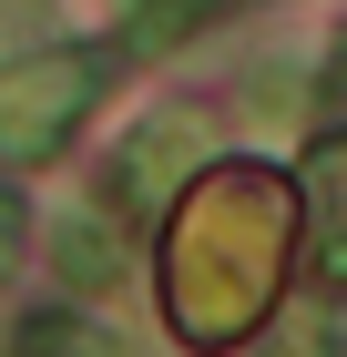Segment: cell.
Wrapping results in <instances>:
<instances>
[{
  "mask_svg": "<svg viewBox=\"0 0 347 357\" xmlns=\"http://www.w3.org/2000/svg\"><path fill=\"white\" fill-rule=\"evenodd\" d=\"M327 102H337V123H347V52H337V72H327Z\"/></svg>",
  "mask_w": 347,
  "mask_h": 357,
  "instance_id": "cell-7",
  "label": "cell"
},
{
  "mask_svg": "<svg viewBox=\"0 0 347 357\" xmlns=\"http://www.w3.org/2000/svg\"><path fill=\"white\" fill-rule=\"evenodd\" d=\"M214 21H225V0H154L123 41H133V52H163V41H194V31H214Z\"/></svg>",
  "mask_w": 347,
  "mask_h": 357,
  "instance_id": "cell-4",
  "label": "cell"
},
{
  "mask_svg": "<svg viewBox=\"0 0 347 357\" xmlns=\"http://www.w3.org/2000/svg\"><path fill=\"white\" fill-rule=\"evenodd\" d=\"M266 357H327V337H317V327H286V337H276Z\"/></svg>",
  "mask_w": 347,
  "mask_h": 357,
  "instance_id": "cell-6",
  "label": "cell"
},
{
  "mask_svg": "<svg viewBox=\"0 0 347 357\" xmlns=\"http://www.w3.org/2000/svg\"><path fill=\"white\" fill-rule=\"evenodd\" d=\"M103 92V52H10L0 61V153L10 164H41L82 133V112Z\"/></svg>",
  "mask_w": 347,
  "mask_h": 357,
  "instance_id": "cell-1",
  "label": "cell"
},
{
  "mask_svg": "<svg viewBox=\"0 0 347 357\" xmlns=\"http://www.w3.org/2000/svg\"><path fill=\"white\" fill-rule=\"evenodd\" d=\"M41 31H52V0H0V61H10V52H31Z\"/></svg>",
  "mask_w": 347,
  "mask_h": 357,
  "instance_id": "cell-5",
  "label": "cell"
},
{
  "mask_svg": "<svg viewBox=\"0 0 347 357\" xmlns=\"http://www.w3.org/2000/svg\"><path fill=\"white\" fill-rule=\"evenodd\" d=\"M52 245H61V275H72V286H123V235H112V225L72 215Z\"/></svg>",
  "mask_w": 347,
  "mask_h": 357,
  "instance_id": "cell-3",
  "label": "cell"
},
{
  "mask_svg": "<svg viewBox=\"0 0 347 357\" xmlns=\"http://www.w3.org/2000/svg\"><path fill=\"white\" fill-rule=\"evenodd\" d=\"M194 153H205V123H194V112H154V123L112 153V204H123V215L163 204V194H174V174H184Z\"/></svg>",
  "mask_w": 347,
  "mask_h": 357,
  "instance_id": "cell-2",
  "label": "cell"
}]
</instances>
